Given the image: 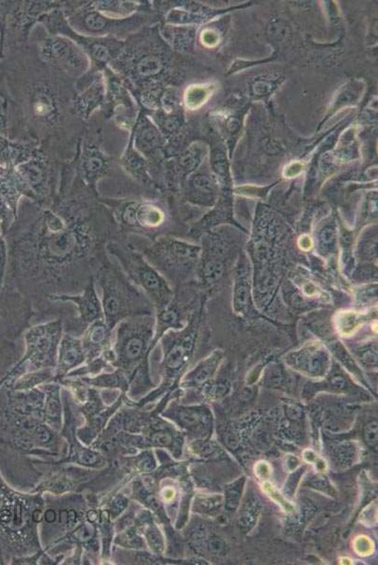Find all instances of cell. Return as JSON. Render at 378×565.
Segmentation results:
<instances>
[{"instance_id": "obj_1", "label": "cell", "mask_w": 378, "mask_h": 565, "mask_svg": "<svg viewBox=\"0 0 378 565\" xmlns=\"http://www.w3.org/2000/svg\"><path fill=\"white\" fill-rule=\"evenodd\" d=\"M52 209L17 217L6 235V286L32 301L36 312L50 295L81 293L122 236L112 214L87 198L64 199Z\"/></svg>"}, {"instance_id": "obj_2", "label": "cell", "mask_w": 378, "mask_h": 565, "mask_svg": "<svg viewBox=\"0 0 378 565\" xmlns=\"http://www.w3.org/2000/svg\"><path fill=\"white\" fill-rule=\"evenodd\" d=\"M101 290L105 323L114 331L120 321L140 316H154L155 310L146 295L126 276L118 262L107 255L94 276Z\"/></svg>"}, {"instance_id": "obj_3", "label": "cell", "mask_w": 378, "mask_h": 565, "mask_svg": "<svg viewBox=\"0 0 378 565\" xmlns=\"http://www.w3.org/2000/svg\"><path fill=\"white\" fill-rule=\"evenodd\" d=\"M128 243L140 251L168 284H180L196 265L200 248L181 239L162 236L148 240L136 236L126 237Z\"/></svg>"}, {"instance_id": "obj_4", "label": "cell", "mask_w": 378, "mask_h": 565, "mask_svg": "<svg viewBox=\"0 0 378 565\" xmlns=\"http://www.w3.org/2000/svg\"><path fill=\"white\" fill-rule=\"evenodd\" d=\"M106 252L118 262L134 285L146 295L155 312L168 305L173 297V289L144 255L128 243L126 236L110 240L106 245Z\"/></svg>"}, {"instance_id": "obj_5", "label": "cell", "mask_w": 378, "mask_h": 565, "mask_svg": "<svg viewBox=\"0 0 378 565\" xmlns=\"http://www.w3.org/2000/svg\"><path fill=\"white\" fill-rule=\"evenodd\" d=\"M155 317L140 316L120 321L114 329L113 353L120 367L128 370L144 363L154 339Z\"/></svg>"}, {"instance_id": "obj_6", "label": "cell", "mask_w": 378, "mask_h": 565, "mask_svg": "<svg viewBox=\"0 0 378 565\" xmlns=\"http://www.w3.org/2000/svg\"><path fill=\"white\" fill-rule=\"evenodd\" d=\"M113 218L119 232L126 237L136 236L152 241L164 235L167 216L152 202H126L111 204Z\"/></svg>"}, {"instance_id": "obj_7", "label": "cell", "mask_w": 378, "mask_h": 565, "mask_svg": "<svg viewBox=\"0 0 378 565\" xmlns=\"http://www.w3.org/2000/svg\"><path fill=\"white\" fill-rule=\"evenodd\" d=\"M63 333L61 319L30 325L24 333L28 359L38 367L54 364Z\"/></svg>"}, {"instance_id": "obj_8", "label": "cell", "mask_w": 378, "mask_h": 565, "mask_svg": "<svg viewBox=\"0 0 378 565\" xmlns=\"http://www.w3.org/2000/svg\"><path fill=\"white\" fill-rule=\"evenodd\" d=\"M47 300L50 302H72L76 304L77 317L75 320L70 321L68 328L64 331L76 336L82 335L85 329L93 321L104 319L102 302L97 292L94 278L91 280L81 293L76 295H50L47 297Z\"/></svg>"}, {"instance_id": "obj_9", "label": "cell", "mask_w": 378, "mask_h": 565, "mask_svg": "<svg viewBox=\"0 0 378 565\" xmlns=\"http://www.w3.org/2000/svg\"><path fill=\"white\" fill-rule=\"evenodd\" d=\"M113 332L104 319L93 321L85 329L80 338L86 358H96L102 352L109 349L108 348L112 343Z\"/></svg>"}, {"instance_id": "obj_10", "label": "cell", "mask_w": 378, "mask_h": 565, "mask_svg": "<svg viewBox=\"0 0 378 565\" xmlns=\"http://www.w3.org/2000/svg\"><path fill=\"white\" fill-rule=\"evenodd\" d=\"M57 352L58 367L62 372L77 367L86 358L81 338L66 332L63 333Z\"/></svg>"}, {"instance_id": "obj_11", "label": "cell", "mask_w": 378, "mask_h": 565, "mask_svg": "<svg viewBox=\"0 0 378 565\" xmlns=\"http://www.w3.org/2000/svg\"><path fill=\"white\" fill-rule=\"evenodd\" d=\"M263 486H264V490L267 493V495H269L276 502L279 503L280 506L286 511L293 510L294 507L288 502L287 500L282 495H280V492H278L276 489L274 488L273 485L270 482H266Z\"/></svg>"}, {"instance_id": "obj_12", "label": "cell", "mask_w": 378, "mask_h": 565, "mask_svg": "<svg viewBox=\"0 0 378 565\" xmlns=\"http://www.w3.org/2000/svg\"><path fill=\"white\" fill-rule=\"evenodd\" d=\"M335 240V230L333 229H326L323 230L319 236V245L324 250L329 249L332 246Z\"/></svg>"}, {"instance_id": "obj_13", "label": "cell", "mask_w": 378, "mask_h": 565, "mask_svg": "<svg viewBox=\"0 0 378 565\" xmlns=\"http://www.w3.org/2000/svg\"><path fill=\"white\" fill-rule=\"evenodd\" d=\"M356 550L359 555H368L372 550V544L371 541L367 537L360 536L357 538L355 543Z\"/></svg>"}, {"instance_id": "obj_14", "label": "cell", "mask_w": 378, "mask_h": 565, "mask_svg": "<svg viewBox=\"0 0 378 565\" xmlns=\"http://www.w3.org/2000/svg\"><path fill=\"white\" fill-rule=\"evenodd\" d=\"M79 460L81 463H84L86 465H93L98 460V457L96 456V454L91 452V451H84V452L80 454Z\"/></svg>"}, {"instance_id": "obj_15", "label": "cell", "mask_w": 378, "mask_h": 565, "mask_svg": "<svg viewBox=\"0 0 378 565\" xmlns=\"http://www.w3.org/2000/svg\"><path fill=\"white\" fill-rule=\"evenodd\" d=\"M153 441L156 445L159 446H166L170 442L169 436L165 433H157L153 437Z\"/></svg>"}, {"instance_id": "obj_16", "label": "cell", "mask_w": 378, "mask_h": 565, "mask_svg": "<svg viewBox=\"0 0 378 565\" xmlns=\"http://www.w3.org/2000/svg\"><path fill=\"white\" fill-rule=\"evenodd\" d=\"M36 433H37V437L41 440L42 442H43V443L49 441L50 434L45 428H43V427H39V428L37 429V432H36Z\"/></svg>"}, {"instance_id": "obj_17", "label": "cell", "mask_w": 378, "mask_h": 565, "mask_svg": "<svg viewBox=\"0 0 378 565\" xmlns=\"http://www.w3.org/2000/svg\"><path fill=\"white\" fill-rule=\"evenodd\" d=\"M45 519H46V521L49 522V523L54 522L55 519H56V513H55V511H54L53 509H48V510L45 512Z\"/></svg>"}, {"instance_id": "obj_18", "label": "cell", "mask_w": 378, "mask_h": 565, "mask_svg": "<svg viewBox=\"0 0 378 565\" xmlns=\"http://www.w3.org/2000/svg\"><path fill=\"white\" fill-rule=\"evenodd\" d=\"M88 518H89V520H90L91 522H93V521H95V520H96V518H97V515H96V512H95V511L91 510V511H90V512L88 513Z\"/></svg>"}, {"instance_id": "obj_19", "label": "cell", "mask_w": 378, "mask_h": 565, "mask_svg": "<svg viewBox=\"0 0 378 565\" xmlns=\"http://www.w3.org/2000/svg\"><path fill=\"white\" fill-rule=\"evenodd\" d=\"M41 518H42L41 512H40L39 510H35V511L33 512V520H34L35 522H39V521L41 520Z\"/></svg>"}, {"instance_id": "obj_20", "label": "cell", "mask_w": 378, "mask_h": 565, "mask_svg": "<svg viewBox=\"0 0 378 565\" xmlns=\"http://www.w3.org/2000/svg\"><path fill=\"white\" fill-rule=\"evenodd\" d=\"M76 513L74 510H70L68 512V521H74L76 519Z\"/></svg>"}, {"instance_id": "obj_21", "label": "cell", "mask_w": 378, "mask_h": 565, "mask_svg": "<svg viewBox=\"0 0 378 565\" xmlns=\"http://www.w3.org/2000/svg\"><path fill=\"white\" fill-rule=\"evenodd\" d=\"M20 516H21V509H20V506H17V522L16 523H20Z\"/></svg>"}]
</instances>
